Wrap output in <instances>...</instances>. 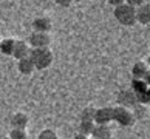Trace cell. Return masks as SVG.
Masks as SVG:
<instances>
[{
    "instance_id": "17",
    "label": "cell",
    "mask_w": 150,
    "mask_h": 139,
    "mask_svg": "<svg viewBox=\"0 0 150 139\" xmlns=\"http://www.w3.org/2000/svg\"><path fill=\"white\" fill-rule=\"evenodd\" d=\"M8 138H9V139H28V133H26V130H17V128H13Z\"/></svg>"
},
{
    "instance_id": "22",
    "label": "cell",
    "mask_w": 150,
    "mask_h": 139,
    "mask_svg": "<svg viewBox=\"0 0 150 139\" xmlns=\"http://www.w3.org/2000/svg\"><path fill=\"white\" fill-rule=\"evenodd\" d=\"M108 3L113 5V6L116 8V6H119V5H122V3H125V2L124 0H108Z\"/></svg>"
},
{
    "instance_id": "19",
    "label": "cell",
    "mask_w": 150,
    "mask_h": 139,
    "mask_svg": "<svg viewBox=\"0 0 150 139\" xmlns=\"http://www.w3.org/2000/svg\"><path fill=\"white\" fill-rule=\"evenodd\" d=\"M94 114H96V108L88 107L82 111V121H93L94 122Z\"/></svg>"
},
{
    "instance_id": "13",
    "label": "cell",
    "mask_w": 150,
    "mask_h": 139,
    "mask_svg": "<svg viewBox=\"0 0 150 139\" xmlns=\"http://www.w3.org/2000/svg\"><path fill=\"white\" fill-rule=\"evenodd\" d=\"M16 47V39H3L0 42V53L5 56H13Z\"/></svg>"
},
{
    "instance_id": "15",
    "label": "cell",
    "mask_w": 150,
    "mask_h": 139,
    "mask_svg": "<svg viewBox=\"0 0 150 139\" xmlns=\"http://www.w3.org/2000/svg\"><path fill=\"white\" fill-rule=\"evenodd\" d=\"M17 68H19V71H20L22 74H26V76H28V74H31L33 71L36 70L30 57H26V59H22V60H19V64H17Z\"/></svg>"
},
{
    "instance_id": "21",
    "label": "cell",
    "mask_w": 150,
    "mask_h": 139,
    "mask_svg": "<svg viewBox=\"0 0 150 139\" xmlns=\"http://www.w3.org/2000/svg\"><path fill=\"white\" fill-rule=\"evenodd\" d=\"M147 2L146 0H129V2H127V5H130L132 8H135V9H138L139 6H142V5H146Z\"/></svg>"
},
{
    "instance_id": "6",
    "label": "cell",
    "mask_w": 150,
    "mask_h": 139,
    "mask_svg": "<svg viewBox=\"0 0 150 139\" xmlns=\"http://www.w3.org/2000/svg\"><path fill=\"white\" fill-rule=\"evenodd\" d=\"M118 104L119 107H124V108H135L136 107V97H135V93L132 90H122L118 94Z\"/></svg>"
},
{
    "instance_id": "8",
    "label": "cell",
    "mask_w": 150,
    "mask_h": 139,
    "mask_svg": "<svg viewBox=\"0 0 150 139\" xmlns=\"http://www.w3.org/2000/svg\"><path fill=\"white\" fill-rule=\"evenodd\" d=\"M30 54H31V47H30L28 42L16 40V47H14V53H13V56L17 60L26 59V57H30Z\"/></svg>"
},
{
    "instance_id": "7",
    "label": "cell",
    "mask_w": 150,
    "mask_h": 139,
    "mask_svg": "<svg viewBox=\"0 0 150 139\" xmlns=\"http://www.w3.org/2000/svg\"><path fill=\"white\" fill-rule=\"evenodd\" d=\"M33 28H34V32H42V34H50L53 28V22L47 16H40L33 22Z\"/></svg>"
},
{
    "instance_id": "14",
    "label": "cell",
    "mask_w": 150,
    "mask_h": 139,
    "mask_svg": "<svg viewBox=\"0 0 150 139\" xmlns=\"http://www.w3.org/2000/svg\"><path fill=\"white\" fill-rule=\"evenodd\" d=\"M149 88H150V85H149V82H146V80H139V79H133L132 80V91L135 94L147 93V91H150Z\"/></svg>"
},
{
    "instance_id": "18",
    "label": "cell",
    "mask_w": 150,
    "mask_h": 139,
    "mask_svg": "<svg viewBox=\"0 0 150 139\" xmlns=\"http://www.w3.org/2000/svg\"><path fill=\"white\" fill-rule=\"evenodd\" d=\"M37 139H59L57 136V133L51 130V128H45V130H42L40 131V135H39Z\"/></svg>"
},
{
    "instance_id": "23",
    "label": "cell",
    "mask_w": 150,
    "mask_h": 139,
    "mask_svg": "<svg viewBox=\"0 0 150 139\" xmlns=\"http://www.w3.org/2000/svg\"><path fill=\"white\" fill-rule=\"evenodd\" d=\"M57 3H60L62 6H68V5L71 3V0H57Z\"/></svg>"
},
{
    "instance_id": "9",
    "label": "cell",
    "mask_w": 150,
    "mask_h": 139,
    "mask_svg": "<svg viewBox=\"0 0 150 139\" xmlns=\"http://www.w3.org/2000/svg\"><path fill=\"white\" fill-rule=\"evenodd\" d=\"M132 74H133V79H139V80L149 82L150 71H149L147 64H144V62H136L135 65H133V68H132Z\"/></svg>"
},
{
    "instance_id": "4",
    "label": "cell",
    "mask_w": 150,
    "mask_h": 139,
    "mask_svg": "<svg viewBox=\"0 0 150 139\" xmlns=\"http://www.w3.org/2000/svg\"><path fill=\"white\" fill-rule=\"evenodd\" d=\"M30 47L31 49H37V48H48L51 43V37L50 34H42V32H33L30 36Z\"/></svg>"
},
{
    "instance_id": "12",
    "label": "cell",
    "mask_w": 150,
    "mask_h": 139,
    "mask_svg": "<svg viewBox=\"0 0 150 139\" xmlns=\"http://www.w3.org/2000/svg\"><path fill=\"white\" fill-rule=\"evenodd\" d=\"M136 22H139L141 25L150 23V5H149V2L136 9Z\"/></svg>"
},
{
    "instance_id": "25",
    "label": "cell",
    "mask_w": 150,
    "mask_h": 139,
    "mask_svg": "<svg viewBox=\"0 0 150 139\" xmlns=\"http://www.w3.org/2000/svg\"><path fill=\"white\" fill-rule=\"evenodd\" d=\"M5 139H9V138H5Z\"/></svg>"
},
{
    "instance_id": "1",
    "label": "cell",
    "mask_w": 150,
    "mask_h": 139,
    "mask_svg": "<svg viewBox=\"0 0 150 139\" xmlns=\"http://www.w3.org/2000/svg\"><path fill=\"white\" fill-rule=\"evenodd\" d=\"M30 59L36 70H47L48 66H51L54 56L50 48H37V49H31Z\"/></svg>"
},
{
    "instance_id": "5",
    "label": "cell",
    "mask_w": 150,
    "mask_h": 139,
    "mask_svg": "<svg viewBox=\"0 0 150 139\" xmlns=\"http://www.w3.org/2000/svg\"><path fill=\"white\" fill-rule=\"evenodd\" d=\"M112 121H113V107L96 108V114H94V124H98V125H108Z\"/></svg>"
},
{
    "instance_id": "3",
    "label": "cell",
    "mask_w": 150,
    "mask_h": 139,
    "mask_svg": "<svg viewBox=\"0 0 150 139\" xmlns=\"http://www.w3.org/2000/svg\"><path fill=\"white\" fill-rule=\"evenodd\" d=\"M113 121L118 122L121 127H132L135 124V111L124 107H113Z\"/></svg>"
},
{
    "instance_id": "24",
    "label": "cell",
    "mask_w": 150,
    "mask_h": 139,
    "mask_svg": "<svg viewBox=\"0 0 150 139\" xmlns=\"http://www.w3.org/2000/svg\"><path fill=\"white\" fill-rule=\"evenodd\" d=\"M73 139H90V138H87V136H82V135H79V133H77V135H76Z\"/></svg>"
},
{
    "instance_id": "2",
    "label": "cell",
    "mask_w": 150,
    "mask_h": 139,
    "mask_svg": "<svg viewBox=\"0 0 150 139\" xmlns=\"http://www.w3.org/2000/svg\"><path fill=\"white\" fill-rule=\"evenodd\" d=\"M115 17L121 25L133 26L136 23V9L132 8L127 3H122V5L115 8Z\"/></svg>"
},
{
    "instance_id": "11",
    "label": "cell",
    "mask_w": 150,
    "mask_h": 139,
    "mask_svg": "<svg viewBox=\"0 0 150 139\" xmlns=\"http://www.w3.org/2000/svg\"><path fill=\"white\" fill-rule=\"evenodd\" d=\"M91 139H112V128L108 125H98L91 133Z\"/></svg>"
},
{
    "instance_id": "20",
    "label": "cell",
    "mask_w": 150,
    "mask_h": 139,
    "mask_svg": "<svg viewBox=\"0 0 150 139\" xmlns=\"http://www.w3.org/2000/svg\"><path fill=\"white\" fill-rule=\"evenodd\" d=\"M135 97H136V104L149 105V102H150V91H147V93H141V94H135Z\"/></svg>"
},
{
    "instance_id": "10",
    "label": "cell",
    "mask_w": 150,
    "mask_h": 139,
    "mask_svg": "<svg viewBox=\"0 0 150 139\" xmlns=\"http://www.w3.org/2000/svg\"><path fill=\"white\" fill-rule=\"evenodd\" d=\"M28 122H30V118L25 113H16L11 118V125H13V128H17V130H26Z\"/></svg>"
},
{
    "instance_id": "16",
    "label": "cell",
    "mask_w": 150,
    "mask_h": 139,
    "mask_svg": "<svg viewBox=\"0 0 150 139\" xmlns=\"http://www.w3.org/2000/svg\"><path fill=\"white\" fill-rule=\"evenodd\" d=\"M94 127H96V124H94L93 121H81V124H79V135L90 138L93 130H94Z\"/></svg>"
}]
</instances>
